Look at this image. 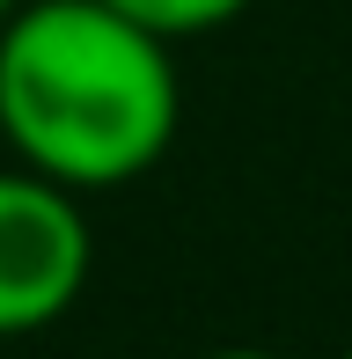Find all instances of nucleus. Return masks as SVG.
<instances>
[{
  "mask_svg": "<svg viewBox=\"0 0 352 359\" xmlns=\"http://www.w3.org/2000/svg\"><path fill=\"white\" fill-rule=\"evenodd\" d=\"M95 271V227L81 191L37 169H0V337H37L74 316Z\"/></svg>",
  "mask_w": 352,
  "mask_h": 359,
  "instance_id": "obj_2",
  "label": "nucleus"
},
{
  "mask_svg": "<svg viewBox=\"0 0 352 359\" xmlns=\"http://www.w3.org/2000/svg\"><path fill=\"white\" fill-rule=\"evenodd\" d=\"M103 8L133 15L140 29H154V37H169V44H191V37L228 29L235 15H250V0H103Z\"/></svg>",
  "mask_w": 352,
  "mask_h": 359,
  "instance_id": "obj_3",
  "label": "nucleus"
},
{
  "mask_svg": "<svg viewBox=\"0 0 352 359\" xmlns=\"http://www.w3.org/2000/svg\"><path fill=\"white\" fill-rule=\"evenodd\" d=\"M176 44L103 0H22L0 22V140L67 191H118L176 147Z\"/></svg>",
  "mask_w": 352,
  "mask_h": 359,
  "instance_id": "obj_1",
  "label": "nucleus"
},
{
  "mask_svg": "<svg viewBox=\"0 0 352 359\" xmlns=\"http://www.w3.org/2000/svg\"><path fill=\"white\" fill-rule=\"evenodd\" d=\"M198 359H286V352H264V345H220V352H198Z\"/></svg>",
  "mask_w": 352,
  "mask_h": 359,
  "instance_id": "obj_4",
  "label": "nucleus"
},
{
  "mask_svg": "<svg viewBox=\"0 0 352 359\" xmlns=\"http://www.w3.org/2000/svg\"><path fill=\"white\" fill-rule=\"evenodd\" d=\"M15 8H22V0H0V22H8V15H15Z\"/></svg>",
  "mask_w": 352,
  "mask_h": 359,
  "instance_id": "obj_5",
  "label": "nucleus"
},
{
  "mask_svg": "<svg viewBox=\"0 0 352 359\" xmlns=\"http://www.w3.org/2000/svg\"><path fill=\"white\" fill-rule=\"evenodd\" d=\"M345 359H352V345H345Z\"/></svg>",
  "mask_w": 352,
  "mask_h": 359,
  "instance_id": "obj_6",
  "label": "nucleus"
}]
</instances>
